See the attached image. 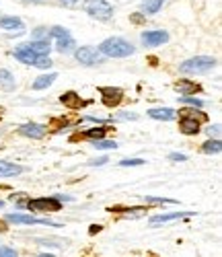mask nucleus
<instances>
[{
  "mask_svg": "<svg viewBox=\"0 0 222 257\" xmlns=\"http://www.w3.org/2000/svg\"><path fill=\"white\" fill-rule=\"evenodd\" d=\"M99 52L105 58H128L134 54V46L126 41L124 37H109L99 46Z\"/></svg>",
  "mask_w": 222,
  "mask_h": 257,
  "instance_id": "nucleus-1",
  "label": "nucleus"
},
{
  "mask_svg": "<svg viewBox=\"0 0 222 257\" xmlns=\"http://www.w3.org/2000/svg\"><path fill=\"white\" fill-rule=\"evenodd\" d=\"M214 66H216V58H212V56H195V58L185 60L179 66V70L183 74H206Z\"/></svg>",
  "mask_w": 222,
  "mask_h": 257,
  "instance_id": "nucleus-2",
  "label": "nucleus"
},
{
  "mask_svg": "<svg viewBox=\"0 0 222 257\" xmlns=\"http://www.w3.org/2000/svg\"><path fill=\"white\" fill-rule=\"evenodd\" d=\"M82 11L88 17L101 21V23H107V21H111V17H114V7H111L107 0H84Z\"/></svg>",
  "mask_w": 222,
  "mask_h": 257,
  "instance_id": "nucleus-3",
  "label": "nucleus"
},
{
  "mask_svg": "<svg viewBox=\"0 0 222 257\" xmlns=\"http://www.w3.org/2000/svg\"><path fill=\"white\" fill-rule=\"evenodd\" d=\"M19 62H23V64H29V66H35V68H41V70H48L50 66H52V60H50V56H37V54H33V52H29L27 48H23V46H19L17 50H15V54H13Z\"/></svg>",
  "mask_w": 222,
  "mask_h": 257,
  "instance_id": "nucleus-4",
  "label": "nucleus"
},
{
  "mask_svg": "<svg viewBox=\"0 0 222 257\" xmlns=\"http://www.w3.org/2000/svg\"><path fill=\"white\" fill-rule=\"evenodd\" d=\"M50 35L56 37V50L62 52V54H68V52H72V50L76 48L74 37L70 35L68 29H64V27H58V25H56V27L50 29Z\"/></svg>",
  "mask_w": 222,
  "mask_h": 257,
  "instance_id": "nucleus-5",
  "label": "nucleus"
},
{
  "mask_svg": "<svg viewBox=\"0 0 222 257\" xmlns=\"http://www.w3.org/2000/svg\"><path fill=\"white\" fill-rule=\"evenodd\" d=\"M27 210H31L33 214H41V212H58L62 210V202L58 198H33L29 202H25Z\"/></svg>",
  "mask_w": 222,
  "mask_h": 257,
  "instance_id": "nucleus-6",
  "label": "nucleus"
},
{
  "mask_svg": "<svg viewBox=\"0 0 222 257\" xmlns=\"http://www.w3.org/2000/svg\"><path fill=\"white\" fill-rule=\"evenodd\" d=\"M74 58H76L80 64H84V66H97V64H103V60H105V56H103L97 48H88V46L78 48V50L74 52Z\"/></svg>",
  "mask_w": 222,
  "mask_h": 257,
  "instance_id": "nucleus-7",
  "label": "nucleus"
},
{
  "mask_svg": "<svg viewBox=\"0 0 222 257\" xmlns=\"http://www.w3.org/2000/svg\"><path fill=\"white\" fill-rule=\"evenodd\" d=\"M7 220L11 224H39V226H54V228L60 226V222H52L46 218H35V216H29V214H9Z\"/></svg>",
  "mask_w": 222,
  "mask_h": 257,
  "instance_id": "nucleus-8",
  "label": "nucleus"
},
{
  "mask_svg": "<svg viewBox=\"0 0 222 257\" xmlns=\"http://www.w3.org/2000/svg\"><path fill=\"white\" fill-rule=\"evenodd\" d=\"M99 95H101V101L105 107H118L122 101H124V91L118 89V87H101L99 89Z\"/></svg>",
  "mask_w": 222,
  "mask_h": 257,
  "instance_id": "nucleus-9",
  "label": "nucleus"
},
{
  "mask_svg": "<svg viewBox=\"0 0 222 257\" xmlns=\"http://www.w3.org/2000/svg\"><path fill=\"white\" fill-rule=\"evenodd\" d=\"M169 41V33L167 31H146L142 33V44L146 48H157Z\"/></svg>",
  "mask_w": 222,
  "mask_h": 257,
  "instance_id": "nucleus-10",
  "label": "nucleus"
},
{
  "mask_svg": "<svg viewBox=\"0 0 222 257\" xmlns=\"http://www.w3.org/2000/svg\"><path fill=\"white\" fill-rule=\"evenodd\" d=\"M193 216V212H173V214H157L152 216L148 222L150 226H157V224H167V222H175V220H183V218H189Z\"/></svg>",
  "mask_w": 222,
  "mask_h": 257,
  "instance_id": "nucleus-11",
  "label": "nucleus"
},
{
  "mask_svg": "<svg viewBox=\"0 0 222 257\" xmlns=\"http://www.w3.org/2000/svg\"><path fill=\"white\" fill-rule=\"evenodd\" d=\"M46 127L43 125H39V123H33V121H29V123H23L19 127V134L21 136H25V138H33V140H41L43 136H46Z\"/></svg>",
  "mask_w": 222,
  "mask_h": 257,
  "instance_id": "nucleus-12",
  "label": "nucleus"
},
{
  "mask_svg": "<svg viewBox=\"0 0 222 257\" xmlns=\"http://www.w3.org/2000/svg\"><path fill=\"white\" fill-rule=\"evenodd\" d=\"M179 115H181V117H179V130H181L183 134H187V136L199 134V119H197V117L183 115V113H179Z\"/></svg>",
  "mask_w": 222,
  "mask_h": 257,
  "instance_id": "nucleus-13",
  "label": "nucleus"
},
{
  "mask_svg": "<svg viewBox=\"0 0 222 257\" xmlns=\"http://www.w3.org/2000/svg\"><path fill=\"white\" fill-rule=\"evenodd\" d=\"M23 173V167L9 163V161H0V179H7V177H17Z\"/></svg>",
  "mask_w": 222,
  "mask_h": 257,
  "instance_id": "nucleus-14",
  "label": "nucleus"
},
{
  "mask_svg": "<svg viewBox=\"0 0 222 257\" xmlns=\"http://www.w3.org/2000/svg\"><path fill=\"white\" fill-rule=\"evenodd\" d=\"M60 101H62V105H66V107H70V109H80V107H84L86 105V101H82L74 91H68V93H64L62 97H60Z\"/></svg>",
  "mask_w": 222,
  "mask_h": 257,
  "instance_id": "nucleus-15",
  "label": "nucleus"
},
{
  "mask_svg": "<svg viewBox=\"0 0 222 257\" xmlns=\"http://www.w3.org/2000/svg\"><path fill=\"white\" fill-rule=\"evenodd\" d=\"M175 89L179 91L181 95H195V93L202 91V87H199L197 82H191V80H185V78L177 82V84H175Z\"/></svg>",
  "mask_w": 222,
  "mask_h": 257,
  "instance_id": "nucleus-16",
  "label": "nucleus"
},
{
  "mask_svg": "<svg viewBox=\"0 0 222 257\" xmlns=\"http://www.w3.org/2000/svg\"><path fill=\"white\" fill-rule=\"evenodd\" d=\"M23 48H27L29 52L37 54V56H48L50 54V41H29V44H25Z\"/></svg>",
  "mask_w": 222,
  "mask_h": 257,
  "instance_id": "nucleus-17",
  "label": "nucleus"
},
{
  "mask_svg": "<svg viewBox=\"0 0 222 257\" xmlns=\"http://www.w3.org/2000/svg\"><path fill=\"white\" fill-rule=\"evenodd\" d=\"M15 87H17L15 76H13L7 68H3V70H0V89L7 91V93H11V91H15Z\"/></svg>",
  "mask_w": 222,
  "mask_h": 257,
  "instance_id": "nucleus-18",
  "label": "nucleus"
},
{
  "mask_svg": "<svg viewBox=\"0 0 222 257\" xmlns=\"http://www.w3.org/2000/svg\"><path fill=\"white\" fill-rule=\"evenodd\" d=\"M0 27L3 29H9V31H21V29H25L23 27V21H21L19 17H0Z\"/></svg>",
  "mask_w": 222,
  "mask_h": 257,
  "instance_id": "nucleus-19",
  "label": "nucleus"
},
{
  "mask_svg": "<svg viewBox=\"0 0 222 257\" xmlns=\"http://www.w3.org/2000/svg\"><path fill=\"white\" fill-rule=\"evenodd\" d=\"M148 115L152 117V119H163V121H171V119H175V111L173 109H169V107H159V109H150L148 111Z\"/></svg>",
  "mask_w": 222,
  "mask_h": 257,
  "instance_id": "nucleus-20",
  "label": "nucleus"
},
{
  "mask_svg": "<svg viewBox=\"0 0 222 257\" xmlns=\"http://www.w3.org/2000/svg\"><path fill=\"white\" fill-rule=\"evenodd\" d=\"M58 78V74L56 72H50V74H43V76H39V78H35V82H33V89L35 91H41V89H48L50 84L54 82Z\"/></svg>",
  "mask_w": 222,
  "mask_h": 257,
  "instance_id": "nucleus-21",
  "label": "nucleus"
},
{
  "mask_svg": "<svg viewBox=\"0 0 222 257\" xmlns=\"http://www.w3.org/2000/svg\"><path fill=\"white\" fill-rule=\"evenodd\" d=\"M107 127H91V130H86V132H82V136L84 138H88V140H101V138H105L107 136Z\"/></svg>",
  "mask_w": 222,
  "mask_h": 257,
  "instance_id": "nucleus-22",
  "label": "nucleus"
},
{
  "mask_svg": "<svg viewBox=\"0 0 222 257\" xmlns=\"http://www.w3.org/2000/svg\"><path fill=\"white\" fill-rule=\"evenodd\" d=\"M165 5V0H146V3L142 5V13L146 15H154V13H159L161 7Z\"/></svg>",
  "mask_w": 222,
  "mask_h": 257,
  "instance_id": "nucleus-23",
  "label": "nucleus"
},
{
  "mask_svg": "<svg viewBox=\"0 0 222 257\" xmlns=\"http://www.w3.org/2000/svg\"><path fill=\"white\" fill-rule=\"evenodd\" d=\"M220 151H222V144H220V140H218V138L208 140V142L202 146V153H206V155H218Z\"/></svg>",
  "mask_w": 222,
  "mask_h": 257,
  "instance_id": "nucleus-24",
  "label": "nucleus"
},
{
  "mask_svg": "<svg viewBox=\"0 0 222 257\" xmlns=\"http://www.w3.org/2000/svg\"><path fill=\"white\" fill-rule=\"evenodd\" d=\"M179 113H183V115H191V117H197L199 121H206V119H208V115L199 111L197 107H183V109H181Z\"/></svg>",
  "mask_w": 222,
  "mask_h": 257,
  "instance_id": "nucleus-25",
  "label": "nucleus"
},
{
  "mask_svg": "<svg viewBox=\"0 0 222 257\" xmlns=\"http://www.w3.org/2000/svg\"><path fill=\"white\" fill-rule=\"evenodd\" d=\"M93 146H95V148H101V151H109V148H118V144H116L114 140H105V138H101V140H93Z\"/></svg>",
  "mask_w": 222,
  "mask_h": 257,
  "instance_id": "nucleus-26",
  "label": "nucleus"
},
{
  "mask_svg": "<svg viewBox=\"0 0 222 257\" xmlns=\"http://www.w3.org/2000/svg\"><path fill=\"white\" fill-rule=\"evenodd\" d=\"M48 37H50V31L46 27H37L33 31V41H48Z\"/></svg>",
  "mask_w": 222,
  "mask_h": 257,
  "instance_id": "nucleus-27",
  "label": "nucleus"
},
{
  "mask_svg": "<svg viewBox=\"0 0 222 257\" xmlns=\"http://www.w3.org/2000/svg\"><path fill=\"white\" fill-rule=\"evenodd\" d=\"M181 101H183V103H187V105H191V107H197V109H199V107L204 105V101H199V99H193L191 95H183V97H181Z\"/></svg>",
  "mask_w": 222,
  "mask_h": 257,
  "instance_id": "nucleus-28",
  "label": "nucleus"
},
{
  "mask_svg": "<svg viewBox=\"0 0 222 257\" xmlns=\"http://www.w3.org/2000/svg\"><path fill=\"white\" fill-rule=\"evenodd\" d=\"M120 165L122 167H140V165H146V163L142 159H124Z\"/></svg>",
  "mask_w": 222,
  "mask_h": 257,
  "instance_id": "nucleus-29",
  "label": "nucleus"
},
{
  "mask_svg": "<svg viewBox=\"0 0 222 257\" xmlns=\"http://www.w3.org/2000/svg\"><path fill=\"white\" fill-rule=\"evenodd\" d=\"M0 257H19L13 247H0Z\"/></svg>",
  "mask_w": 222,
  "mask_h": 257,
  "instance_id": "nucleus-30",
  "label": "nucleus"
},
{
  "mask_svg": "<svg viewBox=\"0 0 222 257\" xmlns=\"http://www.w3.org/2000/svg\"><path fill=\"white\" fill-rule=\"evenodd\" d=\"M118 119H138V115L136 113H132V111H122V113H118Z\"/></svg>",
  "mask_w": 222,
  "mask_h": 257,
  "instance_id": "nucleus-31",
  "label": "nucleus"
},
{
  "mask_svg": "<svg viewBox=\"0 0 222 257\" xmlns=\"http://www.w3.org/2000/svg\"><path fill=\"white\" fill-rule=\"evenodd\" d=\"M146 202H152V204H175V200H165V198H146Z\"/></svg>",
  "mask_w": 222,
  "mask_h": 257,
  "instance_id": "nucleus-32",
  "label": "nucleus"
},
{
  "mask_svg": "<svg viewBox=\"0 0 222 257\" xmlns=\"http://www.w3.org/2000/svg\"><path fill=\"white\" fill-rule=\"evenodd\" d=\"M130 19H132V21H134V23H136V25H140V23H144V21H146V19H144V17H142L140 13H136V15H132Z\"/></svg>",
  "mask_w": 222,
  "mask_h": 257,
  "instance_id": "nucleus-33",
  "label": "nucleus"
},
{
  "mask_svg": "<svg viewBox=\"0 0 222 257\" xmlns=\"http://www.w3.org/2000/svg\"><path fill=\"white\" fill-rule=\"evenodd\" d=\"M169 159H171V161H187V157H185V155H179V153L169 155Z\"/></svg>",
  "mask_w": 222,
  "mask_h": 257,
  "instance_id": "nucleus-34",
  "label": "nucleus"
},
{
  "mask_svg": "<svg viewBox=\"0 0 222 257\" xmlns=\"http://www.w3.org/2000/svg\"><path fill=\"white\" fill-rule=\"evenodd\" d=\"M107 161H109L107 157H101V159H97V161H91V165H93V167H101V165H105Z\"/></svg>",
  "mask_w": 222,
  "mask_h": 257,
  "instance_id": "nucleus-35",
  "label": "nucleus"
},
{
  "mask_svg": "<svg viewBox=\"0 0 222 257\" xmlns=\"http://www.w3.org/2000/svg\"><path fill=\"white\" fill-rule=\"evenodd\" d=\"M218 132H220V125H218V123L208 127V134H210V136H212V134H218Z\"/></svg>",
  "mask_w": 222,
  "mask_h": 257,
  "instance_id": "nucleus-36",
  "label": "nucleus"
},
{
  "mask_svg": "<svg viewBox=\"0 0 222 257\" xmlns=\"http://www.w3.org/2000/svg\"><path fill=\"white\" fill-rule=\"evenodd\" d=\"M60 3H62L64 7H74V5L78 3V0H60Z\"/></svg>",
  "mask_w": 222,
  "mask_h": 257,
  "instance_id": "nucleus-37",
  "label": "nucleus"
},
{
  "mask_svg": "<svg viewBox=\"0 0 222 257\" xmlns=\"http://www.w3.org/2000/svg\"><path fill=\"white\" fill-rule=\"evenodd\" d=\"M99 230H101V226H91V232H93V234L99 232Z\"/></svg>",
  "mask_w": 222,
  "mask_h": 257,
  "instance_id": "nucleus-38",
  "label": "nucleus"
},
{
  "mask_svg": "<svg viewBox=\"0 0 222 257\" xmlns=\"http://www.w3.org/2000/svg\"><path fill=\"white\" fill-rule=\"evenodd\" d=\"M37 257H56V255H52V253H41V255H37Z\"/></svg>",
  "mask_w": 222,
  "mask_h": 257,
  "instance_id": "nucleus-39",
  "label": "nucleus"
},
{
  "mask_svg": "<svg viewBox=\"0 0 222 257\" xmlns=\"http://www.w3.org/2000/svg\"><path fill=\"white\" fill-rule=\"evenodd\" d=\"M3 206H5V202H3V200H0V208H3Z\"/></svg>",
  "mask_w": 222,
  "mask_h": 257,
  "instance_id": "nucleus-40",
  "label": "nucleus"
},
{
  "mask_svg": "<svg viewBox=\"0 0 222 257\" xmlns=\"http://www.w3.org/2000/svg\"><path fill=\"white\" fill-rule=\"evenodd\" d=\"M0 113H3V109H0ZM0 117H3V115H0Z\"/></svg>",
  "mask_w": 222,
  "mask_h": 257,
  "instance_id": "nucleus-41",
  "label": "nucleus"
}]
</instances>
